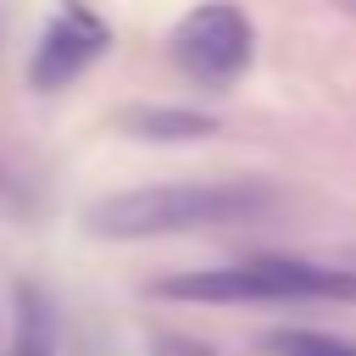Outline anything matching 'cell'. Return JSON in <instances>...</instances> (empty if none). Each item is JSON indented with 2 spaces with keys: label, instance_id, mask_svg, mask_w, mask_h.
Instances as JSON below:
<instances>
[{
  "label": "cell",
  "instance_id": "7",
  "mask_svg": "<svg viewBox=\"0 0 356 356\" xmlns=\"http://www.w3.org/2000/svg\"><path fill=\"white\" fill-rule=\"evenodd\" d=\"M267 350H273V356H356L350 339L323 334V328H278V334L267 339Z\"/></svg>",
  "mask_w": 356,
  "mask_h": 356
},
{
  "label": "cell",
  "instance_id": "3",
  "mask_svg": "<svg viewBox=\"0 0 356 356\" xmlns=\"http://www.w3.org/2000/svg\"><path fill=\"white\" fill-rule=\"evenodd\" d=\"M250 50H256L250 17L228 0H206L172 28V61L206 89H228L250 67Z\"/></svg>",
  "mask_w": 356,
  "mask_h": 356
},
{
  "label": "cell",
  "instance_id": "6",
  "mask_svg": "<svg viewBox=\"0 0 356 356\" xmlns=\"http://www.w3.org/2000/svg\"><path fill=\"white\" fill-rule=\"evenodd\" d=\"M6 356H56V312L33 284L17 289V334Z\"/></svg>",
  "mask_w": 356,
  "mask_h": 356
},
{
  "label": "cell",
  "instance_id": "1",
  "mask_svg": "<svg viewBox=\"0 0 356 356\" xmlns=\"http://www.w3.org/2000/svg\"><path fill=\"white\" fill-rule=\"evenodd\" d=\"M273 206V189L256 178H217V184H150L106 195L83 211L95 239H156V234H200L250 222Z\"/></svg>",
  "mask_w": 356,
  "mask_h": 356
},
{
  "label": "cell",
  "instance_id": "5",
  "mask_svg": "<svg viewBox=\"0 0 356 356\" xmlns=\"http://www.w3.org/2000/svg\"><path fill=\"white\" fill-rule=\"evenodd\" d=\"M122 134L134 139H156V145H184V139H211L217 117L211 111H189V106H128L117 117Z\"/></svg>",
  "mask_w": 356,
  "mask_h": 356
},
{
  "label": "cell",
  "instance_id": "2",
  "mask_svg": "<svg viewBox=\"0 0 356 356\" xmlns=\"http://www.w3.org/2000/svg\"><path fill=\"white\" fill-rule=\"evenodd\" d=\"M156 295L189 300V306H284V300L356 306V273L306 261V256H250V261H228V267L172 273L156 284Z\"/></svg>",
  "mask_w": 356,
  "mask_h": 356
},
{
  "label": "cell",
  "instance_id": "4",
  "mask_svg": "<svg viewBox=\"0 0 356 356\" xmlns=\"http://www.w3.org/2000/svg\"><path fill=\"white\" fill-rule=\"evenodd\" d=\"M111 44V28L83 6V0H67L61 11H56V22L39 33V44H33V61H28V83L33 89H67L72 78H83L95 61H100V50Z\"/></svg>",
  "mask_w": 356,
  "mask_h": 356
}]
</instances>
